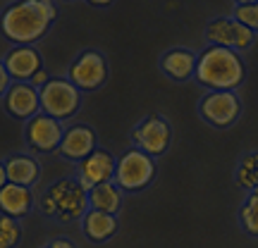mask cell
I'll return each instance as SVG.
<instances>
[{
	"label": "cell",
	"instance_id": "30bf717a",
	"mask_svg": "<svg viewBox=\"0 0 258 248\" xmlns=\"http://www.w3.org/2000/svg\"><path fill=\"white\" fill-rule=\"evenodd\" d=\"M64 136V127L60 120H53L43 112L31 117L24 127V141L34 153H53L60 148V141Z\"/></svg>",
	"mask_w": 258,
	"mask_h": 248
},
{
	"label": "cell",
	"instance_id": "484cf974",
	"mask_svg": "<svg viewBox=\"0 0 258 248\" xmlns=\"http://www.w3.org/2000/svg\"><path fill=\"white\" fill-rule=\"evenodd\" d=\"M41 248H77L72 243V241H67V239H53V241H48L46 246H41Z\"/></svg>",
	"mask_w": 258,
	"mask_h": 248
},
{
	"label": "cell",
	"instance_id": "8992f818",
	"mask_svg": "<svg viewBox=\"0 0 258 248\" xmlns=\"http://www.w3.org/2000/svg\"><path fill=\"white\" fill-rule=\"evenodd\" d=\"M108 74H110V67H108L105 55H103L101 50L89 48V50L79 53L72 60L67 79L79 91H96V89H101L103 84L108 81Z\"/></svg>",
	"mask_w": 258,
	"mask_h": 248
},
{
	"label": "cell",
	"instance_id": "4fadbf2b",
	"mask_svg": "<svg viewBox=\"0 0 258 248\" xmlns=\"http://www.w3.org/2000/svg\"><path fill=\"white\" fill-rule=\"evenodd\" d=\"M12 81H31V76L43 69V57L36 46H12L3 57Z\"/></svg>",
	"mask_w": 258,
	"mask_h": 248
},
{
	"label": "cell",
	"instance_id": "9a60e30c",
	"mask_svg": "<svg viewBox=\"0 0 258 248\" xmlns=\"http://www.w3.org/2000/svg\"><path fill=\"white\" fill-rule=\"evenodd\" d=\"M196 60L199 55L189 48H170L160 57V69L172 81H189L196 76Z\"/></svg>",
	"mask_w": 258,
	"mask_h": 248
},
{
	"label": "cell",
	"instance_id": "7a4b0ae2",
	"mask_svg": "<svg viewBox=\"0 0 258 248\" xmlns=\"http://www.w3.org/2000/svg\"><path fill=\"white\" fill-rule=\"evenodd\" d=\"M246 76L239 53L218 46H206L196 60V81L206 91H237Z\"/></svg>",
	"mask_w": 258,
	"mask_h": 248
},
{
	"label": "cell",
	"instance_id": "52a82bcc",
	"mask_svg": "<svg viewBox=\"0 0 258 248\" xmlns=\"http://www.w3.org/2000/svg\"><path fill=\"white\" fill-rule=\"evenodd\" d=\"M132 141L134 148L146 153L151 157H158L167 153V148L172 143V127L165 117L160 115H148L132 129Z\"/></svg>",
	"mask_w": 258,
	"mask_h": 248
},
{
	"label": "cell",
	"instance_id": "d4e9b609",
	"mask_svg": "<svg viewBox=\"0 0 258 248\" xmlns=\"http://www.w3.org/2000/svg\"><path fill=\"white\" fill-rule=\"evenodd\" d=\"M50 81V76H48V72H46V67H43V69H38L36 74H34V76H31V86H34V89H43V86H46V84Z\"/></svg>",
	"mask_w": 258,
	"mask_h": 248
},
{
	"label": "cell",
	"instance_id": "8fae6325",
	"mask_svg": "<svg viewBox=\"0 0 258 248\" xmlns=\"http://www.w3.org/2000/svg\"><path fill=\"white\" fill-rule=\"evenodd\" d=\"M115 165H117V157L112 155L110 150H103L96 148L89 157H84L82 162L77 165V179L82 182V186L86 191H91L93 186H101L112 182L115 177Z\"/></svg>",
	"mask_w": 258,
	"mask_h": 248
},
{
	"label": "cell",
	"instance_id": "603a6c76",
	"mask_svg": "<svg viewBox=\"0 0 258 248\" xmlns=\"http://www.w3.org/2000/svg\"><path fill=\"white\" fill-rule=\"evenodd\" d=\"M232 19H237L241 27L258 34V3H237L232 10Z\"/></svg>",
	"mask_w": 258,
	"mask_h": 248
},
{
	"label": "cell",
	"instance_id": "ba28073f",
	"mask_svg": "<svg viewBox=\"0 0 258 248\" xmlns=\"http://www.w3.org/2000/svg\"><path fill=\"white\" fill-rule=\"evenodd\" d=\"M201 117L215 129H227L239 120L241 98L237 91H206L199 103Z\"/></svg>",
	"mask_w": 258,
	"mask_h": 248
},
{
	"label": "cell",
	"instance_id": "4316f807",
	"mask_svg": "<svg viewBox=\"0 0 258 248\" xmlns=\"http://www.w3.org/2000/svg\"><path fill=\"white\" fill-rule=\"evenodd\" d=\"M8 184V172H5V162L0 160V189Z\"/></svg>",
	"mask_w": 258,
	"mask_h": 248
},
{
	"label": "cell",
	"instance_id": "ffe728a7",
	"mask_svg": "<svg viewBox=\"0 0 258 248\" xmlns=\"http://www.w3.org/2000/svg\"><path fill=\"white\" fill-rule=\"evenodd\" d=\"M239 224L249 236L258 239V189L249 191V196L239 205Z\"/></svg>",
	"mask_w": 258,
	"mask_h": 248
},
{
	"label": "cell",
	"instance_id": "44dd1931",
	"mask_svg": "<svg viewBox=\"0 0 258 248\" xmlns=\"http://www.w3.org/2000/svg\"><path fill=\"white\" fill-rule=\"evenodd\" d=\"M234 177H237V184L241 189H246V191L258 189V153H246L241 157Z\"/></svg>",
	"mask_w": 258,
	"mask_h": 248
},
{
	"label": "cell",
	"instance_id": "d6986e66",
	"mask_svg": "<svg viewBox=\"0 0 258 248\" xmlns=\"http://www.w3.org/2000/svg\"><path fill=\"white\" fill-rule=\"evenodd\" d=\"M122 201H124V191L115 182L93 186L91 191H89V210H98V212L117 217V212L122 208Z\"/></svg>",
	"mask_w": 258,
	"mask_h": 248
},
{
	"label": "cell",
	"instance_id": "277c9868",
	"mask_svg": "<svg viewBox=\"0 0 258 248\" xmlns=\"http://www.w3.org/2000/svg\"><path fill=\"white\" fill-rule=\"evenodd\" d=\"M156 172H158L156 157L146 155V153H141L137 148H129L117 157L112 182L120 186L124 193H139L156 179Z\"/></svg>",
	"mask_w": 258,
	"mask_h": 248
},
{
	"label": "cell",
	"instance_id": "2e32d148",
	"mask_svg": "<svg viewBox=\"0 0 258 248\" xmlns=\"http://www.w3.org/2000/svg\"><path fill=\"white\" fill-rule=\"evenodd\" d=\"M5 172H8V182L17 186H27L34 189L41 179V162L34 155L27 153H15L5 160Z\"/></svg>",
	"mask_w": 258,
	"mask_h": 248
},
{
	"label": "cell",
	"instance_id": "e0dca14e",
	"mask_svg": "<svg viewBox=\"0 0 258 248\" xmlns=\"http://www.w3.org/2000/svg\"><path fill=\"white\" fill-rule=\"evenodd\" d=\"M34 208V189L17 184H5L0 189V212L8 215L12 220H22L27 217Z\"/></svg>",
	"mask_w": 258,
	"mask_h": 248
},
{
	"label": "cell",
	"instance_id": "7402d4cb",
	"mask_svg": "<svg viewBox=\"0 0 258 248\" xmlns=\"http://www.w3.org/2000/svg\"><path fill=\"white\" fill-rule=\"evenodd\" d=\"M19 241H22L19 220H12L0 212V248H15Z\"/></svg>",
	"mask_w": 258,
	"mask_h": 248
},
{
	"label": "cell",
	"instance_id": "5b68a950",
	"mask_svg": "<svg viewBox=\"0 0 258 248\" xmlns=\"http://www.w3.org/2000/svg\"><path fill=\"white\" fill-rule=\"evenodd\" d=\"M41 112L53 120H70L82 108V91L72 86L67 76H50V81L38 89Z\"/></svg>",
	"mask_w": 258,
	"mask_h": 248
},
{
	"label": "cell",
	"instance_id": "9c48e42d",
	"mask_svg": "<svg viewBox=\"0 0 258 248\" xmlns=\"http://www.w3.org/2000/svg\"><path fill=\"white\" fill-rule=\"evenodd\" d=\"M206 41H208V46L227 48V50L241 53V50H249L253 46L256 34L249 31L246 27H241L237 19L215 17L206 24Z\"/></svg>",
	"mask_w": 258,
	"mask_h": 248
},
{
	"label": "cell",
	"instance_id": "7c38bea8",
	"mask_svg": "<svg viewBox=\"0 0 258 248\" xmlns=\"http://www.w3.org/2000/svg\"><path fill=\"white\" fill-rule=\"evenodd\" d=\"M3 108L15 120H31L41 112V98L38 89H34L29 81H12L8 93L3 96Z\"/></svg>",
	"mask_w": 258,
	"mask_h": 248
},
{
	"label": "cell",
	"instance_id": "83f0119b",
	"mask_svg": "<svg viewBox=\"0 0 258 248\" xmlns=\"http://www.w3.org/2000/svg\"><path fill=\"white\" fill-rule=\"evenodd\" d=\"M91 5L93 8H105V5H110V3H108V0H93Z\"/></svg>",
	"mask_w": 258,
	"mask_h": 248
},
{
	"label": "cell",
	"instance_id": "cb8c5ba5",
	"mask_svg": "<svg viewBox=\"0 0 258 248\" xmlns=\"http://www.w3.org/2000/svg\"><path fill=\"white\" fill-rule=\"evenodd\" d=\"M10 86H12V79H10L8 69H5V64H3V57H0V98L8 93Z\"/></svg>",
	"mask_w": 258,
	"mask_h": 248
},
{
	"label": "cell",
	"instance_id": "3957f363",
	"mask_svg": "<svg viewBox=\"0 0 258 248\" xmlns=\"http://www.w3.org/2000/svg\"><path fill=\"white\" fill-rule=\"evenodd\" d=\"M38 208L46 217H53L57 222L82 220L89 212V191L77 177H62L41 193Z\"/></svg>",
	"mask_w": 258,
	"mask_h": 248
},
{
	"label": "cell",
	"instance_id": "5bb4252c",
	"mask_svg": "<svg viewBox=\"0 0 258 248\" xmlns=\"http://www.w3.org/2000/svg\"><path fill=\"white\" fill-rule=\"evenodd\" d=\"M96 150V131L86 124H72L64 129V136L60 141L57 153L67 160V162H82L84 157H89Z\"/></svg>",
	"mask_w": 258,
	"mask_h": 248
},
{
	"label": "cell",
	"instance_id": "6da1fadb",
	"mask_svg": "<svg viewBox=\"0 0 258 248\" xmlns=\"http://www.w3.org/2000/svg\"><path fill=\"white\" fill-rule=\"evenodd\" d=\"M55 17L57 8L50 0L12 3L0 12V34L12 46H36V41L50 31Z\"/></svg>",
	"mask_w": 258,
	"mask_h": 248
},
{
	"label": "cell",
	"instance_id": "ac0fdd59",
	"mask_svg": "<svg viewBox=\"0 0 258 248\" xmlns=\"http://www.w3.org/2000/svg\"><path fill=\"white\" fill-rule=\"evenodd\" d=\"M117 217L115 215H105V212L98 210H89L82 217V229L84 236L93 243H105L110 241L115 234H117Z\"/></svg>",
	"mask_w": 258,
	"mask_h": 248
}]
</instances>
